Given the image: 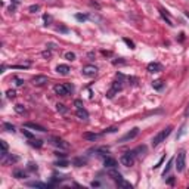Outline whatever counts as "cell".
I'll list each match as a JSON object with an SVG mask.
<instances>
[{
  "instance_id": "1",
  "label": "cell",
  "mask_w": 189,
  "mask_h": 189,
  "mask_svg": "<svg viewBox=\"0 0 189 189\" xmlns=\"http://www.w3.org/2000/svg\"><path fill=\"white\" fill-rule=\"evenodd\" d=\"M108 176H109L111 179L115 182L118 188H124V189H132V188H133V186H132V183L123 179V176H121L120 173L115 170V168H109V170H108Z\"/></svg>"
},
{
  "instance_id": "2",
  "label": "cell",
  "mask_w": 189,
  "mask_h": 189,
  "mask_svg": "<svg viewBox=\"0 0 189 189\" xmlns=\"http://www.w3.org/2000/svg\"><path fill=\"white\" fill-rule=\"evenodd\" d=\"M171 130H173V127H170V126H168V127H166V129H162L160 133L155 134V136H154V139H152V146L155 148V146H158L161 142H164V140H166V138L171 133Z\"/></svg>"
},
{
  "instance_id": "3",
  "label": "cell",
  "mask_w": 189,
  "mask_h": 189,
  "mask_svg": "<svg viewBox=\"0 0 189 189\" xmlns=\"http://www.w3.org/2000/svg\"><path fill=\"white\" fill-rule=\"evenodd\" d=\"M174 162H176V170L177 171H183L185 170V166H186V152L185 151H180L177 154V157L174 158Z\"/></svg>"
},
{
  "instance_id": "4",
  "label": "cell",
  "mask_w": 189,
  "mask_h": 189,
  "mask_svg": "<svg viewBox=\"0 0 189 189\" xmlns=\"http://www.w3.org/2000/svg\"><path fill=\"white\" fill-rule=\"evenodd\" d=\"M120 162H121V166H124V167H132L134 164V152L129 151V152L123 154L120 157Z\"/></svg>"
},
{
  "instance_id": "5",
  "label": "cell",
  "mask_w": 189,
  "mask_h": 189,
  "mask_svg": "<svg viewBox=\"0 0 189 189\" xmlns=\"http://www.w3.org/2000/svg\"><path fill=\"white\" fill-rule=\"evenodd\" d=\"M121 89H123V81H121V80H118V81H114V83H112V87H111V90L106 93V97L112 99V97L115 96L117 93L120 92Z\"/></svg>"
},
{
  "instance_id": "6",
  "label": "cell",
  "mask_w": 189,
  "mask_h": 189,
  "mask_svg": "<svg viewBox=\"0 0 189 189\" xmlns=\"http://www.w3.org/2000/svg\"><path fill=\"white\" fill-rule=\"evenodd\" d=\"M49 142H50L52 145L58 146V148H62V149H68V148H69V143L68 142H65L64 139L56 138V136H52V138H49Z\"/></svg>"
},
{
  "instance_id": "7",
  "label": "cell",
  "mask_w": 189,
  "mask_h": 189,
  "mask_svg": "<svg viewBox=\"0 0 189 189\" xmlns=\"http://www.w3.org/2000/svg\"><path fill=\"white\" fill-rule=\"evenodd\" d=\"M81 74L84 77H95L97 74V68L95 65H86V67L81 68Z\"/></svg>"
},
{
  "instance_id": "8",
  "label": "cell",
  "mask_w": 189,
  "mask_h": 189,
  "mask_svg": "<svg viewBox=\"0 0 189 189\" xmlns=\"http://www.w3.org/2000/svg\"><path fill=\"white\" fill-rule=\"evenodd\" d=\"M139 134V129L138 127H134V129H132L130 132H127V133L123 136V138L120 139V142L121 143H124V142H129V140H132V139H134L136 136Z\"/></svg>"
},
{
  "instance_id": "9",
  "label": "cell",
  "mask_w": 189,
  "mask_h": 189,
  "mask_svg": "<svg viewBox=\"0 0 189 189\" xmlns=\"http://www.w3.org/2000/svg\"><path fill=\"white\" fill-rule=\"evenodd\" d=\"M32 84L34 86H43V84L47 83V77L46 75H42V74H38V75H36V77H32Z\"/></svg>"
},
{
  "instance_id": "10",
  "label": "cell",
  "mask_w": 189,
  "mask_h": 189,
  "mask_svg": "<svg viewBox=\"0 0 189 189\" xmlns=\"http://www.w3.org/2000/svg\"><path fill=\"white\" fill-rule=\"evenodd\" d=\"M55 93L56 95H59V96H68L69 95L68 89H67L65 84H56L55 86Z\"/></svg>"
},
{
  "instance_id": "11",
  "label": "cell",
  "mask_w": 189,
  "mask_h": 189,
  "mask_svg": "<svg viewBox=\"0 0 189 189\" xmlns=\"http://www.w3.org/2000/svg\"><path fill=\"white\" fill-rule=\"evenodd\" d=\"M146 69L149 73H160L162 69V65L160 64V62H151V64H148Z\"/></svg>"
},
{
  "instance_id": "12",
  "label": "cell",
  "mask_w": 189,
  "mask_h": 189,
  "mask_svg": "<svg viewBox=\"0 0 189 189\" xmlns=\"http://www.w3.org/2000/svg\"><path fill=\"white\" fill-rule=\"evenodd\" d=\"M24 127H27V129H32V130H36V132H42V133L46 132V129H44L43 126L37 124V123H24Z\"/></svg>"
},
{
  "instance_id": "13",
  "label": "cell",
  "mask_w": 189,
  "mask_h": 189,
  "mask_svg": "<svg viewBox=\"0 0 189 189\" xmlns=\"http://www.w3.org/2000/svg\"><path fill=\"white\" fill-rule=\"evenodd\" d=\"M103 166H105L106 168H115V167L118 166V162H117V160H114V158L105 157V160H103Z\"/></svg>"
},
{
  "instance_id": "14",
  "label": "cell",
  "mask_w": 189,
  "mask_h": 189,
  "mask_svg": "<svg viewBox=\"0 0 189 189\" xmlns=\"http://www.w3.org/2000/svg\"><path fill=\"white\" fill-rule=\"evenodd\" d=\"M19 160V157H16V155H12V154H8L5 158H2L0 161H2V164H12V162H16Z\"/></svg>"
},
{
  "instance_id": "15",
  "label": "cell",
  "mask_w": 189,
  "mask_h": 189,
  "mask_svg": "<svg viewBox=\"0 0 189 189\" xmlns=\"http://www.w3.org/2000/svg\"><path fill=\"white\" fill-rule=\"evenodd\" d=\"M160 15H161V16H162V19H164V21H166V22L168 24L170 27H173V25H174V24H173V19L170 18V15L167 14V10H166V9H162V8H160Z\"/></svg>"
},
{
  "instance_id": "16",
  "label": "cell",
  "mask_w": 189,
  "mask_h": 189,
  "mask_svg": "<svg viewBox=\"0 0 189 189\" xmlns=\"http://www.w3.org/2000/svg\"><path fill=\"white\" fill-rule=\"evenodd\" d=\"M69 71H71V69H69V67H68V65L61 64V65H58V67H56V73H58V74H61V75H68V74H69Z\"/></svg>"
},
{
  "instance_id": "17",
  "label": "cell",
  "mask_w": 189,
  "mask_h": 189,
  "mask_svg": "<svg viewBox=\"0 0 189 189\" xmlns=\"http://www.w3.org/2000/svg\"><path fill=\"white\" fill-rule=\"evenodd\" d=\"M75 115L79 117L80 120H83V121H87L89 120V112L84 109V108H79L77 112H75Z\"/></svg>"
},
{
  "instance_id": "18",
  "label": "cell",
  "mask_w": 189,
  "mask_h": 189,
  "mask_svg": "<svg viewBox=\"0 0 189 189\" xmlns=\"http://www.w3.org/2000/svg\"><path fill=\"white\" fill-rule=\"evenodd\" d=\"M27 186H31V188H40V189H46V188H50L52 185H47V183H42V182H28Z\"/></svg>"
},
{
  "instance_id": "19",
  "label": "cell",
  "mask_w": 189,
  "mask_h": 189,
  "mask_svg": "<svg viewBox=\"0 0 189 189\" xmlns=\"http://www.w3.org/2000/svg\"><path fill=\"white\" fill-rule=\"evenodd\" d=\"M83 138L86 139V140H92V142H95L97 138H99V134L96 133H90V132H86V133H83Z\"/></svg>"
},
{
  "instance_id": "20",
  "label": "cell",
  "mask_w": 189,
  "mask_h": 189,
  "mask_svg": "<svg viewBox=\"0 0 189 189\" xmlns=\"http://www.w3.org/2000/svg\"><path fill=\"white\" fill-rule=\"evenodd\" d=\"M30 145L31 146H36V148H42L43 140H40V139H30Z\"/></svg>"
},
{
  "instance_id": "21",
  "label": "cell",
  "mask_w": 189,
  "mask_h": 189,
  "mask_svg": "<svg viewBox=\"0 0 189 189\" xmlns=\"http://www.w3.org/2000/svg\"><path fill=\"white\" fill-rule=\"evenodd\" d=\"M14 177H16V179H25L27 174L22 170H14Z\"/></svg>"
},
{
  "instance_id": "22",
  "label": "cell",
  "mask_w": 189,
  "mask_h": 189,
  "mask_svg": "<svg viewBox=\"0 0 189 189\" xmlns=\"http://www.w3.org/2000/svg\"><path fill=\"white\" fill-rule=\"evenodd\" d=\"M73 162H74V166L81 167V166H84V164H86V160H84V158H74Z\"/></svg>"
},
{
  "instance_id": "23",
  "label": "cell",
  "mask_w": 189,
  "mask_h": 189,
  "mask_svg": "<svg viewBox=\"0 0 189 189\" xmlns=\"http://www.w3.org/2000/svg\"><path fill=\"white\" fill-rule=\"evenodd\" d=\"M173 162H174V160H170V161L167 162L166 168H164V171H162V176H164V177H166V174H168V171L171 170V166H173Z\"/></svg>"
},
{
  "instance_id": "24",
  "label": "cell",
  "mask_w": 189,
  "mask_h": 189,
  "mask_svg": "<svg viewBox=\"0 0 189 189\" xmlns=\"http://www.w3.org/2000/svg\"><path fill=\"white\" fill-rule=\"evenodd\" d=\"M185 129H186V126H185V124H182V127L179 129V133L176 134V140H177V139H180V138H182V136L185 134V132H186Z\"/></svg>"
},
{
  "instance_id": "25",
  "label": "cell",
  "mask_w": 189,
  "mask_h": 189,
  "mask_svg": "<svg viewBox=\"0 0 189 189\" xmlns=\"http://www.w3.org/2000/svg\"><path fill=\"white\" fill-rule=\"evenodd\" d=\"M152 87L157 89V90L162 89V81H161V80H155V81H152Z\"/></svg>"
},
{
  "instance_id": "26",
  "label": "cell",
  "mask_w": 189,
  "mask_h": 189,
  "mask_svg": "<svg viewBox=\"0 0 189 189\" xmlns=\"http://www.w3.org/2000/svg\"><path fill=\"white\" fill-rule=\"evenodd\" d=\"M22 134L25 136V138H28V139H34V134L30 132V130H27V127H24V130H22Z\"/></svg>"
},
{
  "instance_id": "27",
  "label": "cell",
  "mask_w": 189,
  "mask_h": 189,
  "mask_svg": "<svg viewBox=\"0 0 189 189\" xmlns=\"http://www.w3.org/2000/svg\"><path fill=\"white\" fill-rule=\"evenodd\" d=\"M64 56H65V59L67 61H74L75 59V53H74V52H67Z\"/></svg>"
},
{
  "instance_id": "28",
  "label": "cell",
  "mask_w": 189,
  "mask_h": 189,
  "mask_svg": "<svg viewBox=\"0 0 189 189\" xmlns=\"http://www.w3.org/2000/svg\"><path fill=\"white\" fill-rule=\"evenodd\" d=\"M3 127H5L8 132H12V133L15 132V126H14V124H10V123H5V124H3Z\"/></svg>"
},
{
  "instance_id": "29",
  "label": "cell",
  "mask_w": 189,
  "mask_h": 189,
  "mask_svg": "<svg viewBox=\"0 0 189 189\" xmlns=\"http://www.w3.org/2000/svg\"><path fill=\"white\" fill-rule=\"evenodd\" d=\"M87 18H89V15H81V14L75 15V19H77V21H81V22H83V21H87Z\"/></svg>"
},
{
  "instance_id": "30",
  "label": "cell",
  "mask_w": 189,
  "mask_h": 189,
  "mask_svg": "<svg viewBox=\"0 0 189 189\" xmlns=\"http://www.w3.org/2000/svg\"><path fill=\"white\" fill-rule=\"evenodd\" d=\"M56 109L59 111V112H62V114H65V112H67V106H65L64 103H58V105H56Z\"/></svg>"
},
{
  "instance_id": "31",
  "label": "cell",
  "mask_w": 189,
  "mask_h": 189,
  "mask_svg": "<svg viewBox=\"0 0 189 189\" xmlns=\"http://www.w3.org/2000/svg\"><path fill=\"white\" fill-rule=\"evenodd\" d=\"M15 111H16L18 114H24V112H25V106L24 105H15Z\"/></svg>"
},
{
  "instance_id": "32",
  "label": "cell",
  "mask_w": 189,
  "mask_h": 189,
  "mask_svg": "<svg viewBox=\"0 0 189 189\" xmlns=\"http://www.w3.org/2000/svg\"><path fill=\"white\" fill-rule=\"evenodd\" d=\"M38 9H40V6H38V5H32V6H30V8H28V10H30L31 14H36Z\"/></svg>"
},
{
  "instance_id": "33",
  "label": "cell",
  "mask_w": 189,
  "mask_h": 189,
  "mask_svg": "<svg viewBox=\"0 0 189 189\" xmlns=\"http://www.w3.org/2000/svg\"><path fill=\"white\" fill-rule=\"evenodd\" d=\"M123 40H124V43H126V44H127V46L130 47V49H134V43L132 42V40H129V38H126V37L123 38Z\"/></svg>"
},
{
  "instance_id": "34",
  "label": "cell",
  "mask_w": 189,
  "mask_h": 189,
  "mask_svg": "<svg viewBox=\"0 0 189 189\" xmlns=\"http://www.w3.org/2000/svg\"><path fill=\"white\" fill-rule=\"evenodd\" d=\"M15 95H16V93H15V90H8V92H6V96L9 97V99H14Z\"/></svg>"
},
{
  "instance_id": "35",
  "label": "cell",
  "mask_w": 189,
  "mask_h": 189,
  "mask_svg": "<svg viewBox=\"0 0 189 189\" xmlns=\"http://www.w3.org/2000/svg\"><path fill=\"white\" fill-rule=\"evenodd\" d=\"M74 105L77 106V109H79V108H83V101H80V99H75V101H74Z\"/></svg>"
},
{
  "instance_id": "36",
  "label": "cell",
  "mask_w": 189,
  "mask_h": 189,
  "mask_svg": "<svg viewBox=\"0 0 189 189\" xmlns=\"http://www.w3.org/2000/svg\"><path fill=\"white\" fill-rule=\"evenodd\" d=\"M28 170L36 171L37 170V164H34V162H28Z\"/></svg>"
},
{
  "instance_id": "37",
  "label": "cell",
  "mask_w": 189,
  "mask_h": 189,
  "mask_svg": "<svg viewBox=\"0 0 189 189\" xmlns=\"http://www.w3.org/2000/svg\"><path fill=\"white\" fill-rule=\"evenodd\" d=\"M55 166H58V167H67V166H68V161H58V162H55Z\"/></svg>"
},
{
  "instance_id": "38",
  "label": "cell",
  "mask_w": 189,
  "mask_h": 189,
  "mask_svg": "<svg viewBox=\"0 0 189 189\" xmlns=\"http://www.w3.org/2000/svg\"><path fill=\"white\" fill-rule=\"evenodd\" d=\"M90 186H92V188H99V186H102V185H101V182H97V180H93L92 183H90Z\"/></svg>"
},
{
  "instance_id": "39",
  "label": "cell",
  "mask_w": 189,
  "mask_h": 189,
  "mask_svg": "<svg viewBox=\"0 0 189 189\" xmlns=\"http://www.w3.org/2000/svg\"><path fill=\"white\" fill-rule=\"evenodd\" d=\"M50 55H52V53H50L49 50H44V52L42 53V56H43V58H46V59H49V58H50Z\"/></svg>"
},
{
  "instance_id": "40",
  "label": "cell",
  "mask_w": 189,
  "mask_h": 189,
  "mask_svg": "<svg viewBox=\"0 0 189 189\" xmlns=\"http://www.w3.org/2000/svg\"><path fill=\"white\" fill-rule=\"evenodd\" d=\"M43 19H44V22H46V24H44V25H49V24H47V22H50V16H49V15H43Z\"/></svg>"
},
{
  "instance_id": "41",
  "label": "cell",
  "mask_w": 189,
  "mask_h": 189,
  "mask_svg": "<svg viewBox=\"0 0 189 189\" xmlns=\"http://www.w3.org/2000/svg\"><path fill=\"white\" fill-rule=\"evenodd\" d=\"M65 86H67V89H68V92H69V93H73V92H74V86H73V84L67 83Z\"/></svg>"
},
{
  "instance_id": "42",
  "label": "cell",
  "mask_w": 189,
  "mask_h": 189,
  "mask_svg": "<svg viewBox=\"0 0 189 189\" xmlns=\"http://www.w3.org/2000/svg\"><path fill=\"white\" fill-rule=\"evenodd\" d=\"M55 155H56L58 158H65V157H67V155H65L64 152H59V151H56V152H55Z\"/></svg>"
},
{
  "instance_id": "43",
  "label": "cell",
  "mask_w": 189,
  "mask_h": 189,
  "mask_svg": "<svg viewBox=\"0 0 189 189\" xmlns=\"http://www.w3.org/2000/svg\"><path fill=\"white\" fill-rule=\"evenodd\" d=\"M114 132H117V127H109L105 130V133H114Z\"/></svg>"
},
{
  "instance_id": "44",
  "label": "cell",
  "mask_w": 189,
  "mask_h": 189,
  "mask_svg": "<svg viewBox=\"0 0 189 189\" xmlns=\"http://www.w3.org/2000/svg\"><path fill=\"white\" fill-rule=\"evenodd\" d=\"M164 160H166V157H162L161 160H160V161H158L157 164H155V166H154V168H158V167H160V166H161V164H162V161H164Z\"/></svg>"
},
{
  "instance_id": "45",
  "label": "cell",
  "mask_w": 189,
  "mask_h": 189,
  "mask_svg": "<svg viewBox=\"0 0 189 189\" xmlns=\"http://www.w3.org/2000/svg\"><path fill=\"white\" fill-rule=\"evenodd\" d=\"M56 30L61 31V32H67V31H68V28H67V27H56Z\"/></svg>"
},
{
  "instance_id": "46",
  "label": "cell",
  "mask_w": 189,
  "mask_h": 189,
  "mask_svg": "<svg viewBox=\"0 0 189 189\" xmlns=\"http://www.w3.org/2000/svg\"><path fill=\"white\" fill-rule=\"evenodd\" d=\"M15 81H16V86H22L24 84V80H21V79H15Z\"/></svg>"
},
{
  "instance_id": "47",
  "label": "cell",
  "mask_w": 189,
  "mask_h": 189,
  "mask_svg": "<svg viewBox=\"0 0 189 189\" xmlns=\"http://www.w3.org/2000/svg\"><path fill=\"white\" fill-rule=\"evenodd\" d=\"M185 117H186V118L189 117V105L186 106V109H185Z\"/></svg>"
},
{
  "instance_id": "48",
  "label": "cell",
  "mask_w": 189,
  "mask_h": 189,
  "mask_svg": "<svg viewBox=\"0 0 189 189\" xmlns=\"http://www.w3.org/2000/svg\"><path fill=\"white\" fill-rule=\"evenodd\" d=\"M167 183H168V185H173V183H174V177H170V179L167 180Z\"/></svg>"
},
{
  "instance_id": "49",
  "label": "cell",
  "mask_w": 189,
  "mask_h": 189,
  "mask_svg": "<svg viewBox=\"0 0 189 189\" xmlns=\"http://www.w3.org/2000/svg\"><path fill=\"white\" fill-rule=\"evenodd\" d=\"M186 16H188V18H189V12H186Z\"/></svg>"
},
{
  "instance_id": "50",
  "label": "cell",
  "mask_w": 189,
  "mask_h": 189,
  "mask_svg": "<svg viewBox=\"0 0 189 189\" xmlns=\"http://www.w3.org/2000/svg\"><path fill=\"white\" fill-rule=\"evenodd\" d=\"M117 2H118V0H117Z\"/></svg>"
}]
</instances>
